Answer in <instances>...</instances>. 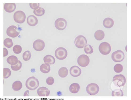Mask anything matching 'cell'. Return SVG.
I'll use <instances>...</instances> for the list:
<instances>
[{
  "label": "cell",
  "instance_id": "cell-5",
  "mask_svg": "<svg viewBox=\"0 0 131 100\" xmlns=\"http://www.w3.org/2000/svg\"><path fill=\"white\" fill-rule=\"evenodd\" d=\"M26 18L25 13L21 11H18L15 12L14 14L13 18L14 21L16 22L22 23L25 21Z\"/></svg>",
  "mask_w": 131,
  "mask_h": 100
},
{
  "label": "cell",
  "instance_id": "cell-21",
  "mask_svg": "<svg viewBox=\"0 0 131 100\" xmlns=\"http://www.w3.org/2000/svg\"><path fill=\"white\" fill-rule=\"evenodd\" d=\"M7 61L9 64L11 65H14L17 63L18 60L16 57L14 55H11L8 57Z\"/></svg>",
  "mask_w": 131,
  "mask_h": 100
},
{
  "label": "cell",
  "instance_id": "cell-10",
  "mask_svg": "<svg viewBox=\"0 0 131 100\" xmlns=\"http://www.w3.org/2000/svg\"><path fill=\"white\" fill-rule=\"evenodd\" d=\"M90 59L89 57L85 54L80 55L77 59V62L79 65L84 67L87 66L89 64Z\"/></svg>",
  "mask_w": 131,
  "mask_h": 100
},
{
  "label": "cell",
  "instance_id": "cell-26",
  "mask_svg": "<svg viewBox=\"0 0 131 100\" xmlns=\"http://www.w3.org/2000/svg\"><path fill=\"white\" fill-rule=\"evenodd\" d=\"M45 13V10L44 9L40 7L33 11V13L34 14L38 16H41L43 15Z\"/></svg>",
  "mask_w": 131,
  "mask_h": 100
},
{
  "label": "cell",
  "instance_id": "cell-4",
  "mask_svg": "<svg viewBox=\"0 0 131 100\" xmlns=\"http://www.w3.org/2000/svg\"><path fill=\"white\" fill-rule=\"evenodd\" d=\"M67 50L64 48L60 47L57 48L55 50V55L56 58L60 60L65 59L67 55Z\"/></svg>",
  "mask_w": 131,
  "mask_h": 100
},
{
  "label": "cell",
  "instance_id": "cell-30",
  "mask_svg": "<svg viewBox=\"0 0 131 100\" xmlns=\"http://www.w3.org/2000/svg\"><path fill=\"white\" fill-rule=\"evenodd\" d=\"M84 50L86 54H91L93 51V48L89 44L87 45L84 47Z\"/></svg>",
  "mask_w": 131,
  "mask_h": 100
},
{
  "label": "cell",
  "instance_id": "cell-22",
  "mask_svg": "<svg viewBox=\"0 0 131 100\" xmlns=\"http://www.w3.org/2000/svg\"><path fill=\"white\" fill-rule=\"evenodd\" d=\"M50 68L49 64L48 63H44L42 64L40 67V71L44 73H49L50 70Z\"/></svg>",
  "mask_w": 131,
  "mask_h": 100
},
{
  "label": "cell",
  "instance_id": "cell-2",
  "mask_svg": "<svg viewBox=\"0 0 131 100\" xmlns=\"http://www.w3.org/2000/svg\"><path fill=\"white\" fill-rule=\"evenodd\" d=\"M112 81L116 86L120 87L125 85L126 79L124 76L122 74L116 75L113 77Z\"/></svg>",
  "mask_w": 131,
  "mask_h": 100
},
{
  "label": "cell",
  "instance_id": "cell-16",
  "mask_svg": "<svg viewBox=\"0 0 131 100\" xmlns=\"http://www.w3.org/2000/svg\"><path fill=\"white\" fill-rule=\"evenodd\" d=\"M4 8V10L9 13L12 12L15 10L16 6L15 3H5Z\"/></svg>",
  "mask_w": 131,
  "mask_h": 100
},
{
  "label": "cell",
  "instance_id": "cell-28",
  "mask_svg": "<svg viewBox=\"0 0 131 100\" xmlns=\"http://www.w3.org/2000/svg\"><path fill=\"white\" fill-rule=\"evenodd\" d=\"M31 57V53L28 50L25 51L23 54V59L25 61H27L29 60Z\"/></svg>",
  "mask_w": 131,
  "mask_h": 100
},
{
  "label": "cell",
  "instance_id": "cell-12",
  "mask_svg": "<svg viewBox=\"0 0 131 100\" xmlns=\"http://www.w3.org/2000/svg\"><path fill=\"white\" fill-rule=\"evenodd\" d=\"M45 46V43L42 40L38 39L35 41L33 43V47L36 50L40 51L43 50Z\"/></svg>",
  "mask_w": 131,
  "mask_h": 100
},
{
  "label": "cell",
  "instance_id": "cell-6",
  "mask_svg": "<svg viewBox=\"0 0 131 100\" xmlns=\"http://www.w3.org/2000/svg\"><path fill=\"white\" fill-rule=\"evenodd\" d=\"M99 49L101 54L106 55L109 54L111 50V47L110 44L107 42H102L99 45Z\"/></svg>",
  "mask_w": 131,
  "mask_h": 100
},
{
  "label": "cell",
  "instance_id": "cell-20",
  "mask_svg": "<svg viewBox=\"0 0 131 100\" xmlns=\"http://www.w3.org/2000/svg\"><path fill=\"white\" fill-rule=\"evenodd\" d=\"M105 34L104 32L101 30H98L96 31L94 34L95 38L98 40H101L104 38Z\"/></svg>",
  "mask_w": 131,
  "mask_h": 100
},
{
  "label": "cell",
  "instance_id": "cell-9",
  "mask_svg": "<svg viewBox=\"0 0 131 100\" xmlns=\"http://www.w3.org/2000/svg\"><path fill=\"white\" fill-rule=\"evenodd\" d=\"M99 88L96 84L91 83L87 86L86 90L87 92L91 95H95L99 92Z\"/></svg>",
  "mask_w": 131,
  "mask_h": 100
},
{
  "label": "cell",
  "instance_id": "cell-11",
  "mask_svg": "<svg viewBox=\"0 0 131 100\" xmlns=\"http://www.w3.org/2000/svg\"><path fill=\"white\" fill-rule=\"evenodd\" d=\"M67 22L64 18H59L55 21L54 25L56 28L58 30H62L65 29L67 26Z\"/></svg>",
  "mask_w": 131,
  "mask_h": 100
},
{
  "label": "cell",
  "instance_id": "cell-29",
  "mask_svg": "<svg viewBox=\"0 0 131 100\" xmlns=\"http://www.w3.org/2000/svg\"><path fill=\"white\" fill-rule=\"evenodd\" d=\"M4 78L6 79L10 77L11 74L10 69L8 68H4L3 69Z\"/></svg>",
  "mask_w": 131,
  "mask_h": 100
},
{
  "label": "cell",
  "instance_id": "cell-32",
  "mask_svg": "<svg viewBox=\"0 0 131 100\" xmlns=\"http://www.w3.org/2000/svg\"><path fill=\"white\" fill-rule=\"evenodd\" d=\"M114 69L116 72L120 73L123 71V67L122 65L120 64H117L114 66Z\"/></svg>",
  "mask_w": 131,
  "mask_h": 100
},
{
  "label": "cell",
  "instance_id": "cell-33",
  "mask_svg": "<svg viewBox=\"0 0 131 100\" xmlns=\"http://www.w3.org/2000/svg\"><path fill=\"white\" fill-rule=\"evenodd\" d=\"M13 50L15 53L19 54L22 51V48L20 45H16L13 47Z\"/></svg>",
  "mask_w": 131,
  "mask_h": 100
},
{
  "label": "cell",
  "instance_id": "cell-13",
  "mask_svg": "<svg viewBox=\"0 0 131 100\" xmlns=\"http://www.w3.org/2000/svg\"><path fill=\"white\" fill-rule=\"evenodd\" d=\"M70 73L73 77H77L79 76L81 72L80 68L77 66H74L72 67L69 70Z\"/></svg>",
  "mask_w": 131,
  "mask_h": 100
},
{
  "label": "cell",
  "instance_id": "cell-31",
  "mask_svg": "<svg viewBox=\"0 0 131 100\" xmlns=\"http://www.w3.org/2000/svg\"><path fill=\"white\" fill-rule=\"evenodd\" d=\"M22 66L21 62L19 60H18V63L15 65H11V67L12 70L16 71L19 70Z\"/></svg>",
  "mask_w": 131,
  "mask_h": 100
},
{
  "label": "cell",
  "instance_id": "cell-35",
  "mask_svg": "<svg viewBox=\"0 0 131 100\" xmlns=\"http://www.w3.org/2000/svg\"><path fill=\"white\" fill-rule=\"evenodd\" d=\"M29 5L31 8L35 10L37 9L39 7V4L30 3Z\"/></svg>",
  "mask_w": 131,
  "mask_h": 100
},
{
  "label": "cell",
  "instance_id": "cell-37",
  "mask_svg": "<svg viewBox=\"0 0 131 100\" xmlns=\"http://www.w3.org/2000/svg\"><path fill=\"white\" fill-rule=\"evenodd\" d=\"M29 91L28 90H27L24 92V96H28V94Z\"/></svg>",
  "mask_w": 131,
  "mask_h": 100
},
{
  "label": "cell",
  "instance_id": "cell-36",
  "mask_svg": "<svg viewBox=\"0 0 131 100\" xmlns=\"http://www.w3.org/2000/svg\"><path fill=\"white\" fill-rule=\"evenodd\" d=\"M4 57L7 56L8 54V52L7 50L4 48Z\"/></svg>",
  "mask_w": 131,
  "mask_h": 100
},
{
  "label": "cell",
  "instance_id": "cell-25",
  "mask_svg": "<svg viewBox=\"0 0 131 100\" xmlns=\"http://www.w3.org/2000/svg\"><path fill=\"white\" fill-rule=\"evenodd\" d=\"M112 95L113 96H123V91L120 89H116L112 91Z\"/></svg>",
  "mask_w": 131,
  "mask_h": 100
},
{
  "label": "cell",
  "instance_id": "cell-8",
  "mask_svg": "<svg viewBox=\"0 0 131 100\" xmlns=\"http://www.w3.org/2000/svg\"><path fill=\"white\" fill-rule=\"evenodd\" d=\"M87 41L85 38L82 35H79L76 37L74 41L75 46L79 48H83L87 44Z\"/></svg>",
  "mask_w": 131,
  "mask_h": 100
},
{
  "label": "cell",
  "instance_id": "cell-19",
  "mask_svg": "<svg viewBox=\"0 0 131 100\" xmlns=\"http://www.w3.org/2000/svg\"><path fill=\"white\" fill-rule=\"evenodd\" d=\"M44 62L50 65H53L55 62V59L53 56L48 55L45 56L43 58Z\"/></svg>",
  "mask_w": 131,
  "mask_h": 100
},
{
  "label": "cell",
  "instance_id": "cell-14",
  "mask_svg": "<svg viewBox=\"0 0 131 100\" xmlns=\"http://www.w3.org/2000/svg\"><path fill=\"white\" fill-rule=\"evenodd\" d=\"M37 92L38 95L40 96H48L50 93V91L44 87L39 88L37 89Z\"/></svg>",
  "mask_w": 131,
  "mask_h": 100
},
{
  "label": "cell",
  "instance_id": "cell-34",
  "mask_svg": "<svg viewBox=\"0 0 131 100\" xmlns=\"http://www.w3.org/2000/svg\"><path fill=\"white\" fill-rule=\"evenodd\" d=\"M46 82L47 84L48 85H52L54 83V79L52 77H49L46 79Z\"/></svg>",
  "mask_w": 131,
  "mask_h": 100
},
{
  "label": "cell",
  "instance_id": "cell-15",
  "mask_svg": "<svg viewBox=\"0 0 131 100\" xmlns=\"http://www.w3.org/2000/svg\"><path fill=\"white\" fill-rule=\"evenodd\" d=\"M27 22L29 25L34 26H36L37 24L38 20L35 16L34 15H31L27 17Z\"/></svg>",
  "mask_w": 131,
  "mask_h": 100
},
{
  "label": "cell",
  "instance_id": "cell-18",
  "mask_svg": "<svg viewBox=\"0 0 131 100\" xmlns=\"http://www.w3.org/2000/svg\"><path fill=\"white\" fill-rule=\"evenodd\" d=\"M80 88V87L79 84L77 83H73L70 85L69 88V90L71 93H76L78 92Z\"/></svg>",
  "mask_w": 131,
  "mask_h": 100
},
{
  "label": "cell",
  "instance_id": "cell-1",
  "mask_svg": "<svg viewBox=\"0 0 131 100\" xmlns=\"http://www.w3.org/2000/svg\"><path fill=\"white\" fill-rule=\"evenodd\" d=\"M38 79L34 76L29 78L26 81L25 85L26 88L31 90L36 89L39 85Z\"/></svg>",
  "mask_w": 131,
  "mask_h": 100
},
{
  "label": "cell",
  "instance_id": "cell-3",
  "mask_svg": "<svg viewBox=\"0 0 131 100\" xmlns=\"http://www.w3.org/2000/svg\"><path fill=\"white\" fill-rule=\"evenodd\" d=\"M20 31V28L14 25H12L7 29L6 33L7 35L10 37L14 38L17 36Z\"/></svg>",
  "mask_w": 131,
  "mask_h": 100
},
{
  "label": "cell",
  "instance_id": "cell-17",
  "mask_svg": "<svg viewBox=\"0 0 131 100\" xmlns=\"http://www.w3.org/2000/svg\"><path fill=\"white\" fill-rule=\"evenodd\" d=\"M114 22L113 20L110 18H105L103 22V24L104 26L107 28L112 27L113 25Z\"/></svg>",
  "mask_w": 131,
  "mask_h": 100
},
{
  "label": "cell",
  "instance_id": "cell-7",
  "mask_svg": "<svg viewBox=\"0 0 131 100\" xmlns=\"http://www.w3.org/2000/svg\"><path fill=\"white\" fill-rule=\"evenodd\" d=\"M125 57V55L122 50H118L114 52L112 54L111 58L115 62H120L122 61Z\"/></svg>",
  "mask_w": 131,
  "mask_h": 100
},
{
  "label": "cell",
  "instance_id": "cell-24",
  "mask_svg": "<svg viewBox=\"0 0 131 100\" xmlns=\"http://www.w3.org/2000/svg\"><path fill=\"white\" fill-rule=\"evenodd\" d=\"M22 87V84L21 82L19 81H16L14 82L12 85V88L15 91L20 90Z\"/></svg>",
  "mask_w": 131,
  "mask_h": 100
},
{
  "label": "cell",
  "instance_id": "cell-27",
  "mask_svg": "<svg viewBox=\"0 0 131 100\" xmlns=\"http://www.w3.org/2000/svg\"><path fill=\"white\" fill-rule=\"evenodd\" d=\"M4 45L8 48H10L13 45L12 40L9 38H7L4 39Z\"/></svg>",
  "mask_w": 131,
  "mask_h": 100
},
{
  "label": "cell",
  "instance_id": "cell-23",
  "mask_svg": "<svg viewBox=\"0 0 131 100\" xmlns=\"http://www.w3.org/2000/svg\"><path fill=\"white\" fill-rule=\"evenodd\" d=\"M68 74V70L65 67H62L59 69L58 71V74L61 77L64 78L67 76Z\"/></svg>",
  "mask_w": 131,
  "mask_h": 100
}]
</instances>
